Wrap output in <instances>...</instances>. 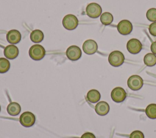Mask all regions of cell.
Returning <instances> with one entry per match:
<instances>
[{
  "instance_id": "cell-1",
  "label": "cell",
  "mask_w": 156,
  "mask_h": 138,
  "mask_svg": "<svg viewBox=\"0 0 156 138\" xmlns=\"http://www.w3.org/2000/svg\"><path fill=\"white\" fill-rule=\"evenodd\" d=\"M46 54L45 49L43 46L39 44L32 45L29 51L30 57L35 61H40L43 59Z\"/></svg>"
},
{
  "instance_id": "cell-2",
  "label": "cell",
  "mask_w": 156,
  "mask_h": 138,
  "mask_svg": "<svg viewBox=\"0 0 156 138\" xmlns=\"http://www.w3.org/2000/svg\"><path fill=\"white\" fill-rule=\"evenodd\" d=\"M124 56L119 51L115 50L111 52L108 56V62L113 67H117L121 66L124 62Z\"/></svg>"
},
{
  "instance_id": "cell-3",
  "label": "cell",
  "mask_w": 156,
  "mask_h": 138,
  "mask_svg": "<svg viewBox=\"0 0 156 138\" xmlns=\"http://www.w3.org/2000/svg\"><path fill=\"white\" fill-rule=\"evenodd\" d=\"M62 24L63 27L69 30H72L75 29L79 24V21L77 17L72 14H69L66 15L62 21Z\"/></svg>"
},
{
  "instance_id": "cell-4",
  "label": "cell",
  "mask_w": 156,
  "mask_h": 138,
  "mask_svg": "<svg viewBox=\"0 0 156 138\" xmlns=\"http://www.w3.org/2000/svg\"><path fill=\"white\" fill-rule=\"evenodd\" d=\"M35 116L32 113L26 111L21 114L20 117V122L25 127H30L35 123Z\"/></svg>"
},
{
  "instance_id": "cell-5",
  "label": "cell",
  "mask_w": 156,
  "mask_h": 138,
  "mask_svg": "<svg viewBox=\"0 0 156 138\" xmlns=\"http://www.w3.org/2000/svg\"><path fill=\"white\" fill-rule=\"evenodd\" d=\"M127 85L132 90H139L143 85V80L138 75H132L127 80Z\"/></svg>"
},
{
  "instance_id": "cell-6",
  "label": "cell",
  "mask_w": 156,
  "mask_h": 138,
  "mask_svg": "<svg viewBox=\"0 0 156 138\" xmlns=\"http://www.w3.org/2000/svg\"><path fill=\"white\" fill-rule=\"evenodd\" d=\"M86 13L91 18H97L102 13V8L97 3H90L86 7Z\"/></svg>"
},
{
  "instance_id": "cell-7",
  "label": "cell",
  "mask_w": 156,
  "mask_h": 138,
  "mask_svg": "<svg viewBox=\"0 0 156 138\" xmlns=\"http://www.w3.org/2000/svg\"><path fill=\"white\" fill-rule=\"evenodd\" d=\"M127 96L126 91L121 87H116L112 90L111 92V97L112 100L117 103L124 101Z\"/></svg>"
},
{
  "instance_id": "cell-8",
  "label": "cell",
  "mask_w": 156,
  "mask_h": 138,
  "mask_svg": "<svg viewBox=\"0 0 156 138\" xmlns=\"http://www.w3.org/2000/svg\"><path fill=\"white\" fill-rule=\"evenodd\" d=\"M66 55L69 60L73 61H77L82 56V51L78 46L71 45L67 48Z\"/></svg>"
},
{
  "instance_id": "cell-9",
  "label": "cell",
  "mask_w": 156,
  "mask_h": 138,
  "mask_svg": "<svg viewBox=\"0 0 156 138\" xmlns=\"http://www.w3.org/2000/svg\"><path fill=\"white\" fill-rule=\"evenodd\" d=\"M133 29V26L130 21L124 19L121 21L117 25V30L118 32L122 35L130 34Z\"/></svg>"
},
{
  "instance_id": "cell-10",
  "label": "cell",
  "mask_w": 156,
  "mask_h": 138,
  "mask_svg": "<svg viewBox=\"0 0 156 138\" xmlns=\"http://www.w3.org/2000/svg\"><path fill=\"white\" fill-rule=\"evenodd\" d=\"M126 47L129 53L132 54H137L141 50L142 44L138 39L132 38L127 42Z\"/></svg>"
},
{
  "instance_id": "cell-11",
  "label": "cell",
  "mask_w": 156,
  "mask_h": 138,
  "mask_svg": "<svg viewBox=\"0 0 156 138\" xmlns=\"http://www.w3.org/2000/svg\"><path fill=\"white\" fill-rule=\"evenodd\" d=\"M82 48L86 54H93L98 50V44L94 40L88 39L83 44Z\"/></svg>"
},
{
  "instance_id": "cell-12",
  "label": "cell",
  "mask_w": 156,
  "mask_h": 138,
  "mask_svg": "<svg viewBox=\"0 0 156 138\" xmlns=\"http://www.w3.org/2000/svg\"><path fill=\"white\" fill-rule=\"evenodd\" d=\"M6 38L10 44H16L21 41V34L17 30H11L7 32Z\"/></svg>"
},
{
  "instance_id": "cell-13",
  "label": "cell",
  "mask_w": 156,
  "mask_h": 138,
  "mask_svg": "<svg viewBox=\"0 0 156 138\" xmlns=\"http://www.w3.org/2000/svg\"><path fill=\"white\" fill-rule=\"evenodd\" d=\"M19 53L18 48L17 47L13 44H10L5 47L4 50V54L7 59H15Z\"/></svg>"
},
{
  "instance_id": "cell-14",
  "label": "cell",
  "mask_w": 156,
  "mask_h": 138,
  "mask_svg": "<svg viewBox=\"0 0 156 138\" xmlns=\"http://www.w3.org/2000/svg\"><path fill=\"white\" fill-rule=\"evenodd\" d=\"M110 110V107L108 103L104 101L98 102L95 106L96 113L100 116L106 115Z\"/></svg>"
},
{
  "instance_id": "cell-15",
  "label": "cell",
  "mask_w": 156,
  "mask_h": 138,
  "mask_svg": "<svg viewBox=\"0 0 156 138\" xmlns=\"http://www.w3.org/2000/svg\"><path fill=\"white\" fill-rule=\"evenodd\" d=\"M7 111L11 116H16L21 111V106L17 102H11L7 105Z\"/></svg>"
},
{
  "instance_id": "cell-16",
  "label": "cell",
  "mask_w": 156,
  "mask_h": 138,
  "mask_svg": "<svg viewBox=\"0 0 156 138\" xmlns=\"http://www.w3.org/2000/svg\"><path fill=\"white\" fill-rule=\"evenodd\" d=\"M101 98V94L94 89L90 90L87 94V99L91 103H96Z\"/></svg>"
},
{
  "instance_id": "cell-17",
  "label": "cell",
  "mask_w": 156,
  "mask_h": 138,
  "mask_svg": "<svg viewBox=\"0 0 156 138\" xmlns=\"http://www.w3.org/2000/svg\"><path fill=\"white\" fill-rule=\"evenodd\" d=\"M44 38L43 33L40 30H33L30 36V40L34 43H38L43 41Z\"/></svg>"
},
{
  "instance_id": "cell-18",
  "label": "cell",
  "mask_w": 156,
  "mask_h": 138,
  "mask_svg": "<svg viewBox=\"0 0 156 138\" xmlns=\"http://www.w3.org/2000/svg\"><path fill=\"white\" fill-rule=\"evenodd\" d=\"M144 62L148 67H152L156 64V56L154 53H147L144 57Z\"/></svg>"
},
{
  "instance_id": "cell-19",
  "label": "cell",
  "mask_w": 156,
  "mask_h": 138,
  "mask_svg": "<svg viewBox=\"0 0 156 138\" xmlns=\"http://www.w3.org/2000/svg\"><path fill=\"white\" fill-rule=\"evenodd\" d=\"M101 22L105 25H108L112 24L113 21V16L112 14L109 12H104L101 15Z\"/></svg>"
},
{
  "instance_id": "cell-20",
  "label": "cell",
  "mask_w": 156,
  "mask_h": 138,
  "mask_svg": "<svg viewBox=\"0 0 156 138\" xmlns=\"http://www.w3.org/2000/svg\"><path fill=\"white\" fill-rule=\"evenodd\" d=\"M145 112L149 118L152 119H156V104H151L147 105Z\"/></svg>"
},
{
  "instance_id": "cell-21",
  "label": "cell",
  "mask_w": 156,
  "mask_h": 138,
  "mask_svg": "<svg viewBox=\"0 0 156 138\" xmlns=\"http://www.w3.org/2000/svg\"><path fill=\"white\" fill-rule=\"evenodd\" d=\"M10 64L7 59L0 58V73H6L10 68Z\"/></svg>"
},
{
  "instance_id": "cell-22",
  "label": "cell",
  "mask_w": 156,
  "mask_h": 138,
  "mask_svg": "<svg viewBox=\"0 0 156 138\" xmlns=\"http://www.w3.org/2000/svg\"><path fill=\"white\" fill-rule=\"evenodd\" d=\"M147 19L151 22H156V8H149L146 12Z\"/></svg>"
},
{
  "instance_id": "cell-23",
  "label": "cell",
  "mask_w": 156,
  "mask_h": 138,
  "mask_svg": "<svg viewBox=\"0 0 156 138\" xmlns=\"http://www.w3.org/2000/svg\"><path fill=\"white\" fill-rule=\"evenodd\" d=\"M130 138H144V136L141 131L136 130L133 131L130 134Z\"/></svg>"
},
{
  "instance_id": "cell-24",
  "label": "cell",
  "mask_w": 156,
  "mask_h": 138,
  "mask_svg": "<svg viewBox=\"0 0 156 138\" xmlns=\"http://www.w3.org/2000/svg\"><path fill=\"white\" fill-rule=\"evenodd\" d=\"M149 33L154 36H156V22H154L150 24L149 27Z\"/></svg>"
},
{
  "instance_id": "cell-25",
  "label": "cell",
  "mask_w": 156,
  "mask_h": 138,
  "mask_svg": "<svg viewBox=\"0 0 156 138\" xmlns=\"http://www.w3.org/2000/svg\"><path fill=\"white\" fill-rule=\"evenodd\" d=\"M80 138H96V137L93 133L87 132V133H83L80 137Z\"/></svg>"
},
{
  "instance_id": "cell-26",
  "label": "cell",
  "mask_w": 156,
  "mask_h": 138,
  "mask_svg": "<svg viewBox=\"0 0 156 138\" xmlns=\"http://www.w3.org/2000/svg\"><path fill=\"white\" fill-rule=\"evenodd\" d=\"M151 50L152 53H154V54H156V41L152 43L151 45Z\"/></svg>"
},
{
  "instance_id": "cell-27",
  "label": "cell",
  "mask_w": 156,
  "mask_h": 138,
  "mask_svg": "<svg viewBox=\"0 0 156 138\" xmlns=\"http://www.w3.org/2000/svg\"><path fill=\"white\" fill-rule=\"evenodd\" d=\"M0 111H1V106H0Z\"/></svg>"
}]
</instances>
